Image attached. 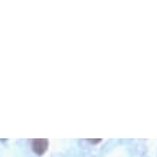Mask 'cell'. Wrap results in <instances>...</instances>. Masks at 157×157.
<instances>
[{
  "mask_svg": "<svg viewBox=\"0 0 157 157\" xmlns=\"http://www.w3.org/2000/svg\"><path fill=\"white\" fill-rule=\"evenodd\" d=\"M48 140L46 138H36V140H32V150H33L36 154H43V153L48 150Z\"/></svg>",
  "mask_w": 157,
  "mask_h": 157,
  "instance_id": "obj_1",
  "label": "cell"
},
{
  "mask_svg": "<svg viewBox=\"0 0 157 157\" xmlns=\"http://www.w3.org/2000/svg\"><path fill=\"white\" fill-rule=\"evenodd\" d=\"M90 143H92V144H97V143H100L101 140H88Z\"/></svg>",
  "mask_w": 157,
  "mask_h": 157,
  "instance_id": "obj_2",
  "label": "cell"
}]
</instances>
